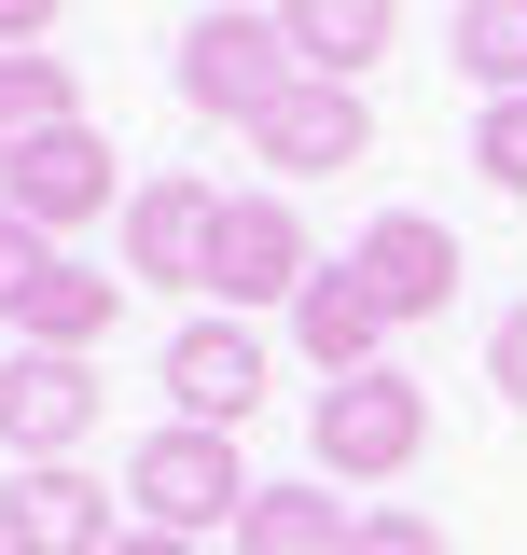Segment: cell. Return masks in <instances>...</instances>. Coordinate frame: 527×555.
Here are the masks:
<instances>
[{
  "label": "cell",
  "instance_id": "obj_4",
  "mask_svg": "<svg viewBox=\"0 0 527 555\" xmlns=\"http://www.w3.org/2000/svg\"><path fill=\"white\" fill-rule=\"evenodd\" d=\"M306 444H320V473H361V486H389L416 473V444H430V403H416V375H347V389H320V416H306Z\"/></svg>",
  "mask_w": 527,
  "mask_h": 555
},
{
  "label": "cell",
  "instance_id": "obj_15",
  "mask_svg": "<svg viewBox=\"0 0 527 555\" xmlns=\"http://www.w3.org/2000/svg\"><path fill=\"white\" fill-rule=\"evenodd\" d=\"M347 542H361V514L333 486H264L236 514V555H347Z\"/></svg>",
  "mask_w": 527,
  "mask_h": 555
},
{
  "label": "cell",
  "instance_id": "obj_21",
  "mask_svg": "<svg viewBox=\"0 0 527 555\" xmlns=\"http://www.w3.org/2000/svg\"><path fill=\"white\" fill-rule=\"evenodd\" d=\"M56 264V236H28V222H14V208H0V320H14V306H28V278Z\"/></svg>",
  "mask_w": 527,
  "mask_h": 555
},
{
  "label": "cell",
  "instance_id": "obj_1",
  "mask_svg": "<svg viewBox=\"0 0 527 555\" xmlns=\"http://www.w3.org/2000/svg\"><path fill=\"white\" fill-rule=\"evenodd\" d=\"M126 500H139V528H167V542H208V528H236V514H250L264 486H250V459H236V430H195V416H167V430H139Z\"/></svg>",
  "mask_w": 527,
  "mask_h": 555
},
{
  "label": "cell",
  "instance_id": "obj_11",
  "mask_svg": "<svg viewBox=\"0 0 527 555\" xmlns=\"http://www.w3.org/2000/svg\"><path fill=\"white\" fill-rule=\"evenodd\" d=\"M208 250H222V195L208 181H139L126 195V278L139 292H208Z\"/></svg>",
  "mask_w": 527,
  "mask_h": 555
},
{
  "label": "cell",
  "instance_id": "obj_2",
  "mask_svg": "<svg viewBox=\"0 0 527 555\" xmlns=\"http://www.w3.org/2000/svg\"><path fill=\"white\" fill-rule=\"evenodd\" d=\"M292 83L306 69H292V28L278 14H195L181 28V98H195L208 126H264Z\"/></svg>",
  "mask_w": 527,
  "mask_h": 555
},
{
  "label": "cell",
  "instance_id": "obj_16",
  "mask_svg": "<svg viewBox=\"0 0 527 555\" xmlns=\"http://www.w3.org/2000/svg\"><path fill=\"white\" fill-rule=\"evenodd\" d=\"M56 126H83V83H69V56H0V153H28V139H56Z\"/></svg>",
  "mask_w": 527,
  "mask_h": 555
},
{
  "label": "cell",
  "instance_id": "obj_12",
  "mask_svg": "<svg viewBox=\"0 0 527 555\" xmlns=\"http://www.w3.org/2000/svg\"><path fill=\"white\" fill-rule=\"evenodd\" d=\"M292 347L320 361L333 389H347V375H375V347H389V306L361 292V264H320L306 292H292Z\"/></svg>",
  "mask_w": 527,
  "mask_h": 555
},
{
  "label": "cell",
  "instance_id": "obj_3",
  "mask_svg": "<svg viewBox=\"0 0 527 555\" xmlns=\"http://www.w3.org/2000/svg\"><path fill=\"white\" fill-rule=\"evenodd\" d=\"M320 278V236H306V208L292 195H222V250H208V306L222 320H264V306H292Z\"/></svg>",
  "mask_w": 527,
  "mask_h": 555
},
{
  "label": "cell",
  "instance_id": "obj_14",
  "mask_svg": "<svg viewBox=\"0 0 527 555\" xmlns=\"http://www.w3.org/2000/svg\"><path fill=\"white\" fill-rule=\"evenodd\" d=\"M112 320H126V278L69 264V250L28 278V306H14V334H28V347H56V361H98V334H112Z\"/></svg>",
  "mask_w": 527,
  "mask_h": 555
},
{
  "label": "cell",
  "instance_id": "obj_7",
  "mask_svg": "<svg viewBox=\"0 0 527 555\" xmlns=\"http://www.w3.org/2000/svg\"><path fill=\"white\" fill-rule=\"evenodd\" d=\"M112 514H126V486H98L83 459H42L0 486V555H112L126 542Z\"/></svg>",
  "mask_w": 527,
  "mask_h": 555
},
{
  "label": "cell",
  "instance_id": "obj_8",
  "mask_svg": "<svg viewBox=\"0 0 527 555\" xmlns=\"http://www.w3.org/2000/svg\"><path fill=\"white\" fill-rule=\"evenodd\" d=\"M98 430V361H56V347H14L0 361V444H14V473H42Z\"/></svg>",
  "mask_w": 527,
  "mask_h": 555
},
{
  "label": "cell",
  "instance_id": "obj_6",
  "mask_svg": "<svg viewBox=\"0 0 527 555\" xmlns=\"http://www.w3.org/2000/svg\"><path fill=\"white\" fill-rule=\"evenodd\" d=\"M153 375L181 389V416H195V430H250L264 389H278V347H264L250 320H222V306H208V320H181V334H167V361H153Z\"/></svg>",
  "mask_w": 527,
  "mask_h": 555
},
{
  "label": "cell",
  "instance_id": "obj_19",
  "mask_svg": "<svg viewBox=\"0 0 527 555\" xmlns=\"http://www.w3.org/2000/svg\"><path fill=\"white\" fill-rule=\"evenodd\" d=\"M347 555H445V528H430V514H402V500H375V514H361V542Z\"/></svg>",
  "mask_w": 527,
  "mask_h": 555
},
{
  "label": "cell",
  "instance_id": "obj_13",
  "mask_svg": "<svg viewBox=\"0 0 527 555\" xmlns=\"http://www.w3.org/2000/svg\"><path fill=\"white\" fill-rule=\"evenodd\" d=\"M278 28H292V69L306 83H361V69L389 56L402 0H278Z\"/></svg>",
  "mask_w": 527,
  "mask_h": 555
},
{
  "label": "cell",
  "instance_id": "obj_9",
  "mask_svg": "<svg viewBox=\"0 0 527 555\" xmlns=\"http://www.w3.org/2000/svg\"><path fill=\"white\" fill-rule=\"evenodd\" d=\"M250 153L278 167V181H347V167L375 153V98H361V83H292V98L250 126Z\"/></svg>",
  "mask_w": 527,
  "mask_h": 555
},
{
  "label": "cell",
  "instance_id": "obj_5",
  "mask_svg": "<svg viewBox=\"0 0 527 555\" xmlns=\"http://www.w3.org/2000/svg\"><path fill=\"white\" fill-rule=\"evenodd\" d=\"M126 153L98 126H56V139H28V153H0V208L28 222V236H69V222H112L126 208V181H112Z\"/></svg>",
  "mask_w": 527,
  "mask_h": 555
},
{
  "label": "cell",
  "instance_id": "obj_20",
  "mask_svg": "<svg viewBox=\"0 0 527 555\" xmlns=\"http://www.w3.org/2000/svg\"><path fill=\"white\" fill-rule=\"evenodd\" d=\"M486 389H500V403L527 416V292L500 306V334H486Z\"/></svg>",
  "mask_w": 527,
  "mask_h": 555
},
{
  "label": "cell",
  "instance_id": "obj_23",
  "mask_svg": "<svg viewBox=\"0 0 527 555\" xmlns=\"http://www.w3.org/2000/svg\"><path fill=\"white\" fill-rule=\"evenodd\" d=\"M112 555H208V542H167V528H126Z\"/></svg>",
  "mask_w": 527,
  "mask_h": 555
},
{
  "label": "cell",
  "instance_id": "obj_22",
  "mask_svg": "<svg viewBox=\"0 0 527 555\" xmlns=\"http://www.w3.org/2000/svg\"><path fill=\"white\" fill-rule=\"evenodd\" d=\"M56 14H69V0H0V56H28V42H42Z\"/></svg>",
  "mask_w": 527,
  "mask_h": 555
},
{
  "label": "cell",
  "instance_id": "obj_18",
  "mask_svg": "<svg viewBox=\"0 0 527 555\" xmlns=\"http://www.w3.org/2000/svg\"><path fill=\"white\" fill-rule=\"evenodd\" d=\"M472 167H486L500 195H527V98H486V126H472Z\"/></svg>",
  "mask_w": 527,
  "mask_h": 555
},
{
  "label": "cell",
  "instance_id": "obj_17",
  "mask_svg": "<svg viewBox=\"0 0 527 555\" xmlns=\"http://www.w3.org/2000/svg\"><path fill=\"white\" fill-rule=\"evenodd\" d=\"M459 83L527 98V0H459Z\"/></svg>",
  "mask_w": 527,
  "mask_h": 555
},
{
  "label": "cell",
  "instance_id": "obj_10",
  "mask_svg": "<svg viewBox=\"0 0 527 555\" xmlns=\"http://www.w3.org/2000/svg\"><path fill=\"white\" fill-rule=\"evenodd\" d=\"M347 264H361V292H375V306H389V334L402 320H445V306H459V236H445V222H430V208H389V222H361V250H347Z\"/></svg>",
  "mask_w": 527,
  "mask_h": 555
}]
</instances>
